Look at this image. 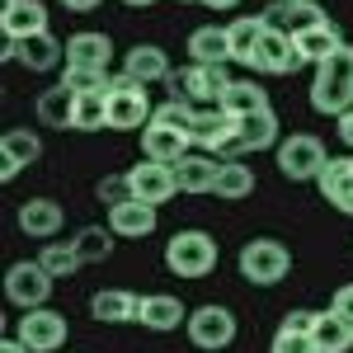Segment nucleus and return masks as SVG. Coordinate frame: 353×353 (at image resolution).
<instances>
[{"label": "nucleus", "mask_w": 353, "mask_h": 353, "mask_svg": "<svg viewBox=\"0 0 353 353\" xmlns=\"http://www.w3.org/2000/svg\"><path fill=\"white\" fill-rule=\"evenodd\" d=\"M311 109L325 118H344L353 109V43H344L334 57H325L316 66L311 81Z\"/></svg>", "instance_id": "obj_1"}, {"label": "nucleus", "mask_w": 353, "mask_h": 353, "mask_svg": "<svg viewBox=\"0 0 353 353\" xmlns=\"http://www.w3.org/2000/svg\"><path fill=\"white\" fill-rule=\"evenodd\" d=\"M241 278L250 288H278L288 273H292V250L273 236H254V241L241 245Z\"/></svg>", "instance_id": "obj_2"}, {"label": "nucleus", "mask_w": 353, "mask_h": 353, "mask_svg": "<svg viewBox=\"0 0 353 353\" xmlns=\"http://www.w3.org/2000/svg\"><path fill=\"white\" fill-rule=\"evenodd\" d=\"M217 236H208V231H174L170 241H165V269L174 273V278H208V273L217 269Z\"/></svg>", "instance_id": "obj_3"}, {"label": "nucleus", "mask_w": 353, "mask_h": 353, "mask_svg": "<svg viewBox=\"0 0 353 353\" xmlns=\"http://www.w3.org/2000/svg\"><path fill=\"white\" fill-rule=\"evenodd\" d=\"M330 151L321 137L311 132H292L278 141V174L283 179H292V184H316L321 179V170H325Z\"/></svg>", "instance_id": "obj_4"}, {"label": "nucleus", "mask_w": 353, "mask_h": 353, "mask_svg": "<svg viewBox=\"0 0 353 353\" xmlns=\"http://www.w3.org/2000/svg\"><path fill=\"white\" fill-rule=\"evenodd\" d=\"M151 94H146V85L141 81H128V76H113L109 85V128L113 132H141V128H151Z\"/></svg>", "instance_id": "obj_5"}, {"label": "nucleus", "mask_w": 353, "mask_h": 353, "mask_svg": "<svg viewBox=\"0 0 353 353\" xmlns=\"http://www.w3.org/2000/svg\"><path fill=\"white\" fill-rule=\"evenodd\" d=\"M165 85H170V99H184L193 109H203V104H221L231 76H226V66H198V61H189L184 71H174Z\"/></svg>", "instance_id": "obj_6"}, {"label": "nucleus", "mask_w": 353, "mask_h": 353, "mask_svg": "<svg viewBox=\"0 0 353 353\" xmlns=\"http://www.w3.org/2000/svg\"><path fill=\"white\" fill-rule=\"evenodd\" d=\"M236 132H241V118H231L221 104H203V109H193L189 146L208 151V156H226L231 141H236Z\"/></svg>", "instance_id": "obj_7"}, {"label": "nucleus", "mask_w": 353, "mask_h": 353, "mask_svg": "<svg viewBox=\"0 0 353 353\" xmlns=\"http://www.w3.org/2000/svg\"><path fill=\"white\" fill-rule=\"evenodd\" d=\"M52 283L57 278L38 259H19V264L5 269V297H10V306H19V311H33V306H48Z\"/></svg>", "instance_id": "obj_8"}, {"label": "nucleus", "mask_w": 353, "mask_h": 353, "mask_svg": "<svg viewBox=\"0 0 353 353\" xmlns=\"http://www.w3.org/2000/svg\"><path fill=\"white\" fill-rule=\"evenodd\" d=\"M189 339L193 349L203 353H221L231 349V339H236V316H231V306H217V301H208V306H198L189 311Z\"/></svg>", "instance_id": "obj_9"}, {"label": "nucleus", "mask_w": 353, "mask_h": 353, "mask_svg": "<svg viewBox=\"0 0 353 353\" xmlns=\"http://www.w3.org/2000/svg\"><path fill=\"white\" fill-rule=\"evenodd\" d=\"M14 334L28 344V353H57V349H66L71 325H66V316L52 311V306H33V311L19 316V330Z\"/></svg>", "instance_id": "obj_10"}, {"label": "nucleus", "mask_w": 353, "mask_h": 353, "mask_svg": "<svg viewBox=\"0 0 353 353\" xmlns=\"http://www.w3.org/2000/svg\"><path fill=\"white\" fill-rule=\"evenodd\" d=\"M128 184H132V198L137 203H151L161 208L179 193V179H174V165H161V161H137L128 170Z\"/></svg>", "instance_id": "obj_11"}, {"label": "nucleus", "mask_w": 353, "mask_h": 353, "mask_svg": "<svg viewBox=\"0 0 353 353\" xmlns=\"http://www.w3.org/2000/svg\"><path fill=\"white\" fill-rule=\"evenodd\" d=\"M0 28L5 43H28L48 33V5L43 0H0Z\"/></svg>", "instance_id": "obj_12"}, {"label": "nucleus", "mask_w": 353, "mask_h": 353, "mask_svg": "<svg viewBox=\"0 0 353 353\" xmlns=\"http://www.w3.org/2000/svg\"><path fill=\"white\" fill-rule=\"evenodd\" d=\"M301 66H306V57L297 52V38L269 28L264 43H259V52H254V66H250V71H259V76H292V71H301Z\"/></svg>", "instance_id": "obj_13"}, {"label": "nucleus", "mask_w": 353, "mask_h": 353, "mask_svg": "<svg viewBox=\"0 0 353 353\" xmlns=\"http://www.w3.org/2000/svg\"><path fill=\"white\" fill-rule=\"evenodd\" d=\"M14 221H19V231H24L28 241H57L61 226H66V212H61V203H52V198H24Z\"/></svg>", "instance_id": "obj_14"}, {"label": "nucleus", "mask_w": 353, "mask_h": 353, "mask_svg": "<svg viewBox=\"0 0 353 353\" xmlns=\"http://www.w3.org/2000/svg\"><path fill=\"white\" fill-rule=\"evenodd\" d=\"M330 14L316 5V0H273L269 10H264V24L278 28V33H288V38H297V33H306V28L325 24Z\"/></svg>", "instance_id": "obj_15"}, {"label": "nucleus", "mask_w": 353, "mask_h": 353, "mask_svg": "<svg viewBox=\"0 0 353 353\" xmlns=\"http://www.w3.org/2000/svg\"><path fill=\"white\" fill-rule=\"evenodd\" d=\"M43 156V137L33 132V128H10V132L0 137V179L10 184L19 170H28V165Z\"/></svg>", "instance_id": "obj_16"}, {"label": "nucleus", "mask_w": 353, "mask_h": 353, "mask_svg": "<svg viewBox=\"0 0 353 353\" xmlns=\"http://www.w3.org/2000/svg\"><path fill=\"white\" fill-rule=\"evenodd\" d=\"M5 57L19 61L24 71H38V76H43V71H57V66L66 61V43L52 38V33H38V38H28V43H10Z\"/></svg>", "instance_id": "obj_17"}, {"label": "nucleus", "mask_w": 353, "mask_h": 353, "mask_svg": "<svg viewBox=\"0 0 353 353\" xmlns=\"http://www.w3.org/2000/svg\"><path fill=\"white\" fill-rule=\"evenodd\" d=\"M316 189H321V198L330 208H339L344 217H353V156H330L321 179H316Z\"/></svg>", "instance_id": "obj_18"}, {"label": "nucleus", "mask_w": 353, "mask_h": 353, "mask_svg": "<svg viewBox=\"0 0 353 353\" xmlns=\"http://www.w3.org/2000/svg\"><path fill=\"white\" fill-rule=\"evenodd\" d=\"M113 61V38L99 28H81L66 38V66H90V71H109Z\"/></svg>", "instance_id": "obj_19"}, {"label": "nucleus", "mask_w": 353, "mask_h": 353, "mask_svg": "<svg viewBox=\"0 0 353 353\" xmlns=\"http://www.w3.org/2000/svg\"><path fill=\"white\" fill-rule=\"evenodd\" d=\"M137 321L146 330H156V334H170V330L189 325V306L179 297H170V292H146L141 306H137Z\"/></svg>", "instance_id": "obj_20"}, {"label": "nucleus", "mask_w": 353, "mask_h": 353, "mask_svg": "<svg viewBox=\"0 0 353 353\" xmlns=\"http://www.w3.org/2000/svg\"><path fill=\"white\" fill-rule=\"evenodd\" d=\"M123 76H128V81H141V85H156V81H170L174 71H170L165 48H156V43H137V48L123 52Z\"/></svg>", "instance_id": "obj_21"}, {"label": "nucleus", "mask_w": 353, "mask_h": 353, "mask_svg": "<svg viewBox=\"0 0 353 353\" xmlns=\"http://www.w3.org/2000/svg\"><path fill=\"white\" fill-rule=\"evenodd\" d=\"M278 141H283V137H278V113L264 109V113H254V118H241V132H236L231 151H226L221 161L245 156V151H269V146H278Z\"/></svg>", "instance_id": "obj_22"}, {"label": "nucleus", "mask_w": 353, "mask_h": 353, "mask_svg": "<svg viewBox=\"0 0 353 353\" xmlns=\"http://www.w3.org/2000/svg\"><path fill=\"white\" fill-rule=\"evenodd\" d=\"M217 174H221V156H208V151H189L184 161H174L179 193H212Z\"/></svg>", "instance_id": "obj_23"}, {"label": "nucleus", "mask_w": 353, "mask_h": 353, "mask_svg": "<svg viewBox=\"0 0 353 353\" xmlns=\"http://www.w3.org/2000/svg\"><path fill=\"white\" fill-rule=\"evenodd\" d=\"M137 306H141V297L128 288H99L90 297V316L99 325H128V321H137Z\"/></svg>", "instance_id": "obj_24"}, {"label": "nucleus", "mask_w": 353, "mask_h": 353, "mask_svg": "<svg viewBox=\"0 0 353 353\" xmlns=\"http://www.w3.org/2000/svg\"><path fill=\"white\" fill-rule=\"evenodd\" d=\"M141 156L146 161H161V165H174V161L189 156V137L165 128V123H151V128H141Z\"/></svg>", "instance_id": "obj_25"}, {"label": "nucleus", "mask_w": 353, "mask_h": 353, "mask_svg": "<svg viewBox=\"0 0 353 353\" xmlns=\"http://www.w3.org/2000/svg\"><path fill=\"white\" fill-rule=\"evenodd\" d=\"M109 231L118 241H141L156 231V208L151 203H123V208H109Z\"/></svg>", "instance_id": "obj_26"}, {"label": "nucleus", "mask_w": 353, "mask_h": 353, "mask_svg": "<svg viewBox=\"0 0 353 353\" xmlns=\"http://www.w3.org/2000/svg\"><path fill=\"white\" fill-rule=\"evenodd\" d=\"M264 14H236L231 24H226V38H231V57L241 61V66H254V52H259V43H264Z\"/></svg>", "instance_id": "obj_27"}, {"label": "nucleus", "mask_w": 353, "mask_h": 353, "mask_svg": "<svg viewBox=\"0 0 353 353\" xmlns=\"http://www.w3.org/2000/svg\"><path fill=\"white\" fill-rule=\"evenodd\" d=\"M189 57L198 66H226V61H236L231 57V38H226V28L217 24H203L189 33Z\"/></svg>", "instance_id": "obj_28"}, {"label": "nucleus", "mask_w": 353, "mask_h": 353, "mask_svg": "<svg viewBox=\"0 0 353 353\" xmlns=\"http://www.w3.org/2000/svg\"><path fill=\"white\" fill-rule=\"evenodd\" d=\"M339 48H344V33H339V24H334V19L306 28V33H297V52L306 57V66H321V61H325V57H334Z\"/></svg>", "instance_id": "obj_29"}, {"label": "nucleus", "mask_w": 353, "mask_h": 353, "mask_svg": "<svg viewBox=\"0 0 353 353\" xmlns=\"http://www.w3.org/2000/svg\"><path fill=\"white\" fill-rule=\"evenodd\" d=\"M33 113H38V123H43V128L66 132V128H71V113H76V94H71L66 85H52V90H43V94H38Z\"/></svg>", "instance_id": "obj_30"}, {"label": "nucleus", "mask_w": 353, "mask_h": 353, "mask_svg": "<svg viewBox=\"0 0 353 353\" xmlns=\"http://www.w3.org/2000/svg\"><path fill=\"white\" fill-rule=\"evenodd\" d=\"M221 109L231 113V118H254V113L269 109V90L254 81H231L226 94H221Z\"/></svg>", "instance_id": "obj_31"}, {"label": "nucleus", "mask_w": 353, "mask_h": 353, "mask_svg": "<svg viewBox=\"0 0 353 353\" xmlns=\"http://www.w3.org/2000/svg\"><path fill=\"white\" fill-rule=\"evenodd\" d=\"M99 128H109V90H90V94H76L71 132H99Z\"/></svg>", "instance_id": "obj_32"}, {"label": "nucleus", "mask_w": 353, "mask_h": 353, "mask_svg": "<svg viewBox=\"0 0 353 353\" xmlns=\"http://www.w3.org/2000/svg\"><path fill=\"white\" fill-rule=\"evenodd\" d=\"M221 203H241L254 193V170L241 165V156H231V161H221V174H217V189H212Z\"/></svg>", "instance_id": "obj_33"}, {"label": "nucleus", "mask_w": 353, "mask_h": 353, "mask_svg": "<svg viewBox=\"0 0 353 353\" xmlns=\"http://www.w3.org/2000/svg\"><path fill=\"white\" fill-rule=\"evenodd\" d=\"M311 339H316V353H349L353 349V325L344 316H334V311H321Z\"/></svg>", "instance_id": "obj_34"}, {"label": "nucleus", "mask_w": 353, "mask_h": 353, "mask_svg": "<svg viewBox=\"0 0 353 353\" xmlns=\"http://www.w3.org/2000/svg\"><path fill=\"white\" fill-rule=\"evenodd\" d=\"M113 241H118V236H113L109 226H81V231L71 236V245H76V254H81L85 264H104L113 254Z\"/></svg>", "instance_id": "obj_35"}, {"label": "nucleus", "mask_w": 353, "mask_h": 353, "mask_svg": "<svg viewBox=\"0 0 353 353\" xmlns=\"http://www.w3.org/2000/svg\"><path fill=\"white\" fill-rule=\"evenodd\" d=\"M38 264L52 273V278H71V273H81V254H76V245L71 241H43V250H38Z\"/></svg>", "instance_id": "obj_36"}, {"label": "nucleus", "mask_w": 353, "mask_h": 353, "mask_svg": "<svg viewBox=\"0 0 353 353\" xmlns=\"http://www.w3.org/2000/svg\"><path fill=\"white\" fill-rule=\"evenodd\" d=\"M61 85H66L71 94H90V90H109L113 76H109V71H90V66H66Z\"/></svg>", "instance_id": "obj_37"}, {"label": "nucleus", "mask_w": 353, "mask_h": 353, "mask_svg": "<svg viewBox=\"0 0 353 353\" xmlns=\"http://www.w3.org/2000/svg\"><path fill=\"white\" fill-rule=\"evenodd\" d=\"M94 198H99V203H109V208H123V203H132V184H128V170H123V174H104V179L94 184Z\"/></svg>", "instance_id": "obj_38"}, {"label": "nucleus", "mask_w": 353, "mask_h": 353, "mask_svg": "<svg viewBox=\"0 0 353 353\" xmlns=\"http://www.w3.org/2000/svg\"><path fill=\"white\" fill-rule=\"evenodd\" d=\"M269 353H316V339L311 334H292V330H278Z\"/></svg>", "instance_id": "obj_39"}, {"label": "nucleus", "mask_w": 353, "mask_h": 353, "mask_svg": "<svg viewBox=\"0 0 353 353\" xmlns=\"http://www.w3.org/2000/svg\"><path fill=\"white\" fill-rule=\"evenodd\" d=\"M316 321H321V311L297 306V311H288V316H283V325H278V330H292V334H316Z\"/></svg>", "instance_id": "obj_40"}, {"label": "nucleus", "mask_w": 353, "mask_h": 353, "mask_svg": "<svg viewBox=\"0 0 353 353\" xmlns=\"http://www.w3.org/2000/svg\"><path fill=\"white\" fill-rule=\"evenodd\" d=\"M330 311H334V316H344V321L353 325V283H344V288L334 292V301H330Z\"/></svg>", "instance_id": "obj_41"}, {"label": "nucleus", "mask_w": 353, "mask_h": 353, "mask_svg": "<svg viewBox=\"0 0 353 353\" xmlns=\"http://www.w3.org/2000/svg\"><path fill=\"white\" fill-rule=\"evenodd\" d=\"M339 141H344V146H353V109L339 118Z\"/></svg>", "instance_id": "obj_42"}, {"label": "nucleus", "mask_w": 353, "mask_h": 353, "mask_svg": "<svg viewBox=\"0 0 353 353\" xmlns=\"http://www.w3.org/2000/svg\"><path fill=\"white\" fill-rule=\"evenodd\" d=\"M61 5H66V10H71V14H90V10H94V5H99V0H61Z\"/></svg>", "instance_id": "obj_43"}, {"label": "nucleus", "mask_w": 353, "mask_h": 353, "mask_svg": "<svg viewBox=\"0 0 353 353\" xmlns=\"http://www.w3.org/2000/svg\"><path fill=\"white\" fill-rule=\"evenodd\" d=\"M0 353H28V344H24V339H19V334H10V339L0 344Z\"/></svg>", "instance_id": "obj_44"}, {"label": "nucleus", "mask_w": 353, "mask_h": 353, "mask_svg": "<svg viewBox=\"0 0 353 353\" xmlns=\"http://www.w3.org/2000/svg\"><path fill=\"white\" fill-rule=\"evenodd\" d=\"M203 5H208V10H217V14H226V10H236L241 0H203Z\"/></svg>", "instance_id": "obj_45"}, {"label": "nucleus", "mask_w": 353, "mask_h": 353, "mask_svg": "<svg viewBox=\"0 0 353 353\" xmlns=\"http://www.w3.org/2000/svg\"><path fill=\"white\" fill-rule=\"evenodd\" d=\"M123 5H132V10H146V5H156V0H123Z\"/></svg>", "instance_id": "obj_46"}, {"label": "nucleus", "mask_w": 353, "mask_h": 353, "mask_svg": "<svg viewBox=\"0 0 353 353\" xmlns=\"http://www.w3.org/2000/svg\"><path fill=\"white\" fill-rule=\"evenodd\" d=\"M179 5H203V0H179Z\"/></svg>", "instance_id": "obj_47"}]
</instances>
